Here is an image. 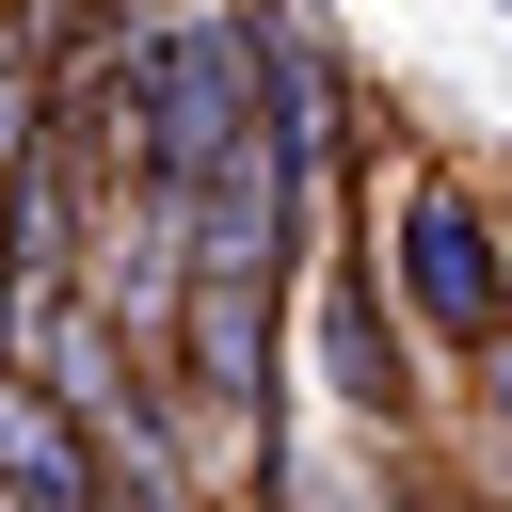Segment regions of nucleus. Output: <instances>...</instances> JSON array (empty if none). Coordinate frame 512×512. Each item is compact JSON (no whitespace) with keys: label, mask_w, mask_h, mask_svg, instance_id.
<instances>
[{"label":"nucleus","mask_w":512,"mask_h":512,"mask_svg":"<svg viewBox=\"0 0 512 512\" xmlns=\"http://www.w3.org/2000/svg\"><path fill=\"white\" fill-rule=\"evenodd\" d=\"M192 192H208V240H192V384L256 400V320H272V208H288V176H272V144L240 128Z\"/></svg>","instance_id":"nucleus-1"},{"label":"nucleus","mask_w":512,"mask_h":512,"mask_svg":"<svg viewBox=\"0 0 512 512\" xmlns=\"http://www.w3.org/2000/svg\"><path fill=\"white\" fill-rule=\"evenodd\" d=\"M416 304H432L448 336L496 320V256H480V208H464V192H416Z\"/></svg>","instance_id":"nucleus-2"},{"label":"nucleus","mask_w":512,"mask_h":512,"mask_svg":"<svg viewBox=\"0 0 512 512\" xmlns=\"http://www.w3.org/2000/svg\"><path fill=\"white\" fill-rule=\"evenodd\" d=\"M0 464H16V496H32V512H80V448H64V416H48L16 368H0Z\"/></svg>","instance_id":"nucleus-3"}]
</instances>
